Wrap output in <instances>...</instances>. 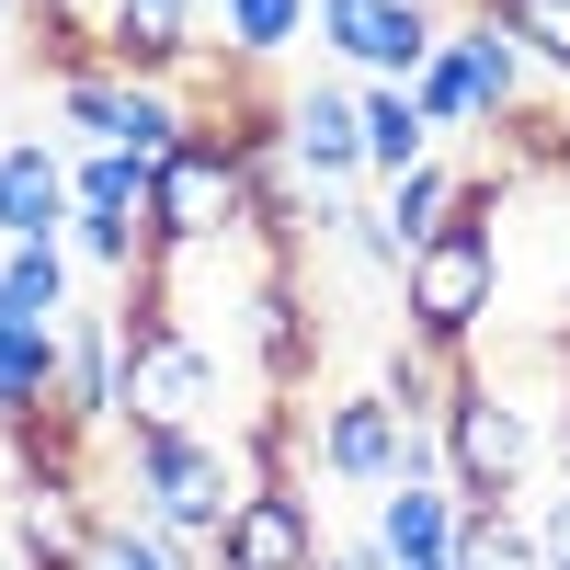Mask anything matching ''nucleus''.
I'll list each match as a JSON object with an SVG mask.
<instances>
[{"label":"nucleus","instance_id":"f257e3e1","mask_svg":"<svg viewBox=\"0 0 570 570\" xmlns=\"http://www.w3.org/2000/svg\"><path fill=\"white\" fill-rule=\"evenodd\" d=\"M160 274L171 263L126 274V308H115V331H126V400H115V422H126V434H183V422L217 411V354L171 320V285Z\"/></svg>","mask_w":570,"mask_h":570},{"label":"nucleus","instance_id":"f03ea898","mask_svg":"<svg viewBox=\"0 0 570 570\" xmlns=\"http://www.w3.org/2000/svg\"><path fill=\"white\" fill-rule=\"evenodd\" d=\"M434 445H445V491H456V502H525L537 456H548L537 411L513 400L502 376H480L468 354H456V389H445V411H434Z\"/></svg>","mask_w":570,"mask_h":570},{"label":"nucleus","instance_id":"7ed1b4c3","mask_svg":"<svg viewBox=\"0 0 570 570\" xmlns=\"http://www.w3.org/2000/svg\"><path fill=\"white\" fill-rule=\"evenodd\" d=\"M252 228V149L228 137L217 115H195V137L149 171V252L183 263V252H217Z\"/></svg>","mask_w":570,"mask_h":570},{"label":"nucleus","instance_id":"20e7f679","mask_svg":"<svg viewBox=\"0 0 570 570\" xmlns=\"http://www.w3.org/2000/svg\"><path fill=\"white\" fill-rule=\"evenodd\" d=\"M126 468H137V513H149L160 537H183V548H206L228 525V502L252 491V468L228 456L206 422H183V434H126Z\"/></svg>","mask_w":570,"mask_h":570},{"label":"nucleus","instance_id":"39448f33","mask_svg":"<svg viewBox=\"0 0 570 570\" xmlns=\"http://www.w3.org/2000/svg\"><path fill=\"white\" fill-rule=\"evenodd\" d=\"M502 308V252H491V228H445V240H422L400 263V320H411V343H434V354H468L480 343V320Z\"/></svg>","mask_w":570,"mask_h":570},{"label":"nucleus","instance_id":"423d86ee","mask_svg":"<svg viewBox=\"0 0 570 570\" xmlns=\"http://www.w3.org/2000/svg\"><path fill=\"white\" fill-rule=\"evenodd\" d=\"M308 23H320L331 58H343V80H411L445 46L434 0H308Z\"/></svg>","mask_w":570,"mask_h":570},{"label":"nucleus","instance_id":"0eeeda50","mask_svg":"<svg viewBox=\"0 0 570 570\" xmlns=\"http://www.w3.org/2000/svg\"><path fill=\"white\" fill-rule=\"evenodd\" d=\"M206 570H320V513L297 480H252L206 537Z\"/></svg>","mask_w":570,"mask_h":570},{"label":"nucleus","instance_id":"6e6552de","mask_svg":"<svg viewBox=\"0 0 570 570\" xmlns=\"http://www.w3.org/2000/svg\"><path fill=\"white\" fill-rule=\"evenodd\" d=\"M285 160H297L308 195H354L365 183V115H354V80H308L285 104Z\"/></svg>","mask_w":570,"mask_h":570},{"label":"nucleus","instance_id":"1a4fd4ad","mask_svg":"<svg viewBox=\"0 0 570 570\" xmlns=\"http://www.w3.org/2000/svg\"><path fill=\"white\" fill-rule=\"evenodd\" d=\"M400 445H411V422L376 400V389L320 400V422H308V456L331 468V480H354V491H389L400 480Z\"/></svg>","mask_w":570,"mask_h":570},{"label":"nucleus","instance_id":"9d476101","mask_svg":"<svg viewBox=\"0 0 570 570\" xmlns=\"http://www.w3.org/2000/svg\"><path fill=\"white\" fill-rule=\"evenodd\" d=\"M115 400H126V331H115V308H69L58 320V411L80 422V434H104Z\"/></svg>","mask_w":570,"mask_h":570},{"label":"nucleus","instance_id":"9b49d317","mask_svg":"<svg viewBox=\"0 0 570 570\" xmlns=\"http://www.w3.org/2000/svg\"><path fill=\"white\" fill-rule=\"evenodd\" d=\"M240 320H252V354H263L274 400H285V389L308 376V343H320V320H308V285H297V263H274V252H263V274H252Z\"/></svg>","mask_w":570,"mask_h":570},{"label":"nucleus","instance_id":"f8f14e48","mask_svg":"<svg viewBox=\"0 0 570 570\" xmlns=\"http://www.w3.org/2000/svg\"><path fill=\"white\" fill-rule=\"evenodd\" d=\"M0 240H69V160L46 137H0Z\"/></svg>","mask_w":570,"mask_h":570},{"label":"nucleus","instance_id":"ddd939ff","mask_svg":"<svg viewBox=\"0 0 570 570\" xmlns=\"http://www.w3.org/2000/svg\"><path fill=\"white\" fill-rule=\"evenodd\" d=\"M195 12L206 0H104V58L126 80H171L195 58Z\"/></svg>","mask_w":570,"mask_h":570},{"label":"nucleus","instance_id":"4468645a","mask_svg":"<svg viewBox=\"0 0 570 570\" xmlns=\"http://www.w3.org/2000/svg\"><path fill=\"white\" fill-rule=\"evenodd\" d=\"M91 491L80 480H23V502H12V537H23V570H80L91 559Z\"/></svg>","mask_w":570,"mask_h":570},{"label":"nucleus","instance_id":"2eb2a0df","mask_svg":"<svg viewBox=\"0 0 570 570\" xmlns=\"http://www.w3.org/2000/svg\"><path fill=\"white\" fill-rule=\"evenodd\" d=\"M376 548H389V570L456 559V491L445 480H389V502H376Z\"/></svg>","mask_w":570,"mask_h":570},{"label":"nucleus","instance_id":"dca6fc26","mask_svg":"<svg viewBox=\"0 0 570 570\" xmlns=\"http://www.w3.org/2000/svg\"><path fill=\"white\" fill-rule=\"evenodd\" d=\"M456 206H468V171H456V160H411L400 183H376V217H389L400 263H411L422 240H445V228H456Z\"/></svg>","mask_w":570,"mask_h":570},{"label":"nucleus","instance_id":"f3484780","mask_svg":"<svg viewBox=\"0 0 570 570\" xmlns=\"http://www.w3.org/2000/svg\"><path fill=\"white\" fill-rule=\"evenodd\" d=\"M354 115H365V183H400L411 160H434V126L400 80H354Z\"/></svg>","mask_w":570,"mask_h":570},{"label":"nucleus","instance_id":"a211bd4d","mask_svg":"<svg viewBox=\"0 0 570 570\" xmlns=\"http://www.w3.org/2000/svg\"><path fill=\"white\" fill-rule=\"evenodd\" d=\"M46 400H58V320L0 308V422H23Z\"/></svg>","mask_w":570,"mask_h":570},{"label":"nucleus","instance_id":"6ab92c4d","mask_svg":"<svg viewBox=\"0 0 570 570\" xmlns=\"http://www.w3.org/2000/svg\"><path fill=\"white\" fill-rule=\"evenodd\" d=\"M445 46L468 58V91H480V126H502V115H525V80H537V69H525V46H513L502 23H456Z\"/></svg>","mask_w":570,"mask_h":570},{"label":"nucleus","instance_id":"aec40b11","mask_svg":"<svg viewBox=\"0 0 570 570\" xmlns=\"http://www.w3.org/2000/svg\"><path fill=\"white\" fill-rule=\"evenodd\" d=\"M456 570H537V513L525 502H456Z\"/></svg>","mask_w":570,"mask_h":570},{"label":"nucleus","instance_id":"412c9836","mask_svg":"<svg viewBox=\"0 0 570 570\" xmlns=\"http://www.w3.org/2000/svg\"><path fill=\"white\" fill-rule=\"evenodd\" d=\"M0 308L69 320V240H0Z\"/></svg>","mask_w":570,"mask_h":570},{"label":"nucleus","instance_id":"4be33fe9","mask_svg":"<svg viewBox=\"0 0 570 570\" xmlns=\"http://www.w3.org/2000/svg\"><path fill=\"white\" fill-rule=\"evenodd\" d=\"M149 171L160 160H137V149H80L69 160V206H91V217H149Z\"/></svg>","mask_w":570,"mask_h":570},{"label":"nucleus","instance_id":"5701e85b","mask_svg":"<svg viewBox=\"0 0 570 570\" xmlns=\"http://www.w3.org/2000/svg\"><path fill=\"white\" fill-rule=\"evenodd\" d=\"M308 35V0H217V46L240 69H263V58H285V46Z\"/></svg>","mask_w":570,"mask_h":570},{"label":"nucleus","instance_id":"b1692460","mask_svg":"<svg viewBox=\"0 0 570 570\" xmlns=\"http://www.w3.org/2000/svg\"><path fill=\"white\" fill-rule=\"evenodd\" d=\"M480 23H502L513 46H525V69L570 80V0H480Z\"/></svg>","mask_w":570,"mask_h":570},{"label":"nucleus","instance_id":"393cba45","mask_svg":"<svg viewBox=\"0 0 570 570\" xmlns=\"http://www.w3.org/2000/svg\"><path fill=\"white\" fill-rule=\"evenodd\" d=\"M445 389H456V354H434V343H400V354H389V376H376V400H389L400 422H434V411H445Z\"/></svg>","mask_w":570,"mask_h":570},{"label":"nucleus","instance_id":"a878e982","mask_svg":"<svg viewBox=\"0 0 570 570\" xmlns=\"http://www.w3.org/2000/svg\"><path fill=\"white\" fill-rule=\"evenodd\" d=\"M411 104H422V126H434V137H456V126H480V91H468V58H456V46H434V58H422L411 80Z\"/></svg>","mask_w":570,"mask_h":570},{"label":"nucleus","instance_id":"bb28decb","mask_svg":"<svg viewBox=\"0 0 570 570\" xmlns=\"http://www.w3.org/2000/svg\"><path fill=\"white\" fill-rule=\"evenodd\" d=\"M537 570H570V480L537 502Z\"/></svg>","mask_w":570,"mask_h":570},{"label":"nucleus","instance_id":"cd10ccee","mask_svg":"<svg viewBox=\"0 0 570 570\" xmlns=\"http://www.w3.org/2000/svg\"><path fill=\"white\" fill-rule=\"evenodd\" d=\"M320 570H389V548H376V537H354V548H320Z\"/></svg>","mask_w":570,"mask_h":570},{"label":"nucleus","instance_id":"c85d7f7f","mask_svg":"<svg viewBox=\"0 0 570 570\" xmlns=\"http://www.w3.org/2000/svg\"><path fill=\"white\" fill-rule=\"evenodd\" d=\"M12 12H23V0H0V23H12Z\"/></svg>","mask_w":570,"mask_h":570},{"label":"nucleus","instance_id":"c756f323","mask_svg":"<svg viewBox=\"0 0 570 570\" xmlns=\"http://www.w3.org/2000/svg\"><path fill=\"white\" fill-rule=\"evenodd\" d=\"M80 570H104V559H80Z\"/></svg>","mask_w":570,"mask_h":570}]
</instances>
